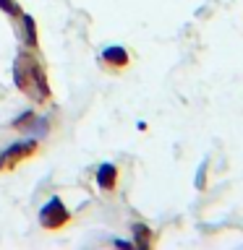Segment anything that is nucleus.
<instances>
[{"mask_svg":"<svg viewBox=\"0 0 243 250\" xmlns=\"http://www.w3.org/2000/svg\"><path fill=\"white\" fill-rule=\"evenodd\" d=\"M13 81L26 97H31L34 102H47L50 99V83H47L42 62H39L37 58H31V55H26V52H21L13 62Z\"/></svg>","mask_w":243,"mask_h":250,"instance_id":"nucleus-1","label":"nucleus"},{"mask_svg":"<svg viewBox=\"0 0 243 250\" xmlns=\"http://www.w3.org/2000/svg\"><path fill=\"white\" fill-rule=\"evenodd\" d=\"M71 222V211L63 206L60 198H50L42 206V211H39V224L45 227V229H60V227H66Z\"/></svg>","mask_w":243,"mask_h":250,"instance_id":"nucleus-2","label":"nucleus"},{"mask_svg":"<svg viewBox=\"0 0 243 250\" xmlns=\"http://www.w3.org/2000/svg\"><path fill=\"white\" fill-rule=\"evenodd\" d=\"M34 154H37V141H21V144L8 146L5 151H0V172L16 169L21 162H26Z\"/></svg>","mask_w":243,"mask_h":250,"instance_id":"nucleus-3","label":"nucleus"},{"mask_svg":"<svg viewBox=\"0 0 243 250\" xmlns=\"http://www.w3.org/2000/svg\"><path fill=\"white\" fill-rule=\"evenodd\" d=\"M99 60H102V65L110 68V70H125L131 65V52L121 44H110V47L102 50Z\"/></svg>","mask_w":243,"mask_h":250,"instance_id":"nucleus-4","label":"nucleus"},{"mask_svg":"<svg viewBox=\"0 0 243 250\" xmlns=\"http://www.w3.org/2000/svg\"><path fill=\"white\" fill-rule=\"evenodd\" d=\"M97 185H99V190H105V193L115 190L118 188V167L115 164H102L97 169Z\"/></svg>","mask_w":243,"mask_h":250,"instance_id":"nucleus-5","label":"nucleus"},{"mask_svg":"<svg viewBox=\"0 0 243 250\" xmlns=\"http://www.w3.org/2000/svg\"><path fill=\"white\" fill-rule=\"evenodd\" d=\"M133 237H136V245L139 248H149L152 245V229L146 224H133Z\"/></svg>","mask_w":243,"mask_h":250,"instance_id":"nucleus-6","label":"nucleus"},{"mask_svg":"<svg viewBox=\"0 0 243 250\" xmlns=\"http://www.w3.org/2000/svg\"><path fill=\"white\" fill-rule=\"evenodd\" d=\"M24 29H26V44L34 47L37 44V31H34V19H31V16H24Z\"/></svg>","mask_w":243,"mask_h":250,"instance_id":"nucleus-7","label":"nucleus"},{"mask_svg":"<svg viewBox=\"0 0 243 250\" xmlns=\"http://www.w3.org/2000/svg\"><path fill=\"white\" fill-rule=\"evenodd\" d=\"M0 8H3V11L5 13H19V8H16V3H13V0H0Z\"/></svg>","mask_w":243,"mask_h":250,"instance_id":"nucleus-8","label":"nucleus"}]
</instances>
